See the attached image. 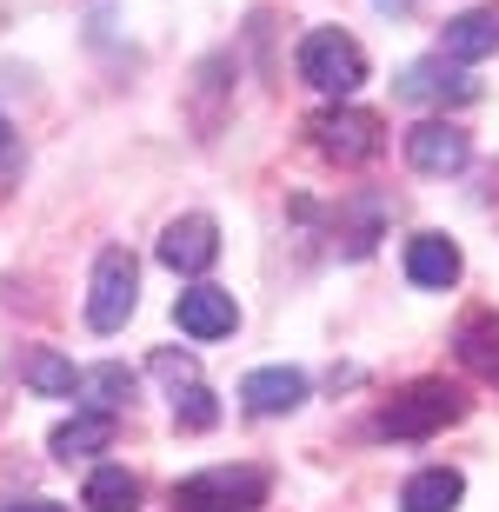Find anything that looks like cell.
Returning <instances> with one entry per match:
<instances>
[{
    "label": "cell",
    "mask_w": 499,
    "mask_h": 512,
    "mask_svg": "<svg viewBox=\"0 0 499 512\" xmlns=\"http://www.w3.org/2000/svg\"><path fill=\"white\" fill-rule=\"evenodd\" d=\"M307 133H313V147L327 153V160H340V167H366L386 147V120L366 114V107H346V100L327 107V114H313Z\"/></svg>",
    "instance_id": "5"
},
{
    "label": "cell",
    "mask_w": 499,
    "mask_h": 512,
    "mask_svg": "<svg viewBox=\"0 0 499 512\" xmlns=\"http://www.w3.org/2000/svg\"><path fill=\"white\" fill-rule=\"evenodd\" d=\"M7 512H67V506H54V499H20V506H7Z\"/></svg>",
    "instance_id": "22"
},
{
    "label": "cell",
    "mask_w": 499,
    "mask_h": 512,
    "mask_svg": "<svg viewBox=\"0 0 499 512\" xmlns=\"http://www.w3.org/2000/svg\"><path fill=\"white\" fill-rule=\"evenodd\" d=\"M154 373L167 380V393H173V386H187V380H200L193 353H173V346H160V353H154Z\"/></svg>",
    "instance_id": "21"
},
{
    "label": "cell",
    "mask_w": 499,
    "mask_h": 512,
    "mask_svg": "<svg viewBox=\"0 0 499 512\" xmlns=\"http://www.w3.org/2000/svg\"><path fill=\"white\" fill-rule=\"evenodd\" d=\"M460 273H466V260H460V247H453L446 233H413V240H406V280H413V286L446 293Z\"/></svg>",
    "instance_id": "11"
},
{
    "label": "cell",
    "mask_w": 499,
    "mask_h": 512,
    "mask_svg": "<svg viewBox=\"0 0 499 512\" xmlns=\"http://www.w3.org/2000/svg\"><path fill=\"white\" fill-rule=\"evenodd\" d=\"M466 419V393L446 380H413L406 393H393L380 419H373V439H433L440 426Z\"/></svg>",
    "instance_id": "1"
},
{
    "label": "cell",
    "mask_w": 499,
    "mask_h": 512,
    "mask_svg": "<svg viewBox=\"0 0 499 512\" xmlns=\"http://www.w3.org/2000/svg\"><path fill=\"white\" fill-rule=\"evenodd\" d=\"M300 80L327 100H353L366 80V47L353 34H340V27H313L300 40Z\"/></svg>",
    "instance_id": "3"
},
{
    "label": "cell",
    "mask_w": 499,
    "mask_h": 512,
    "mask_svg": "<svg viewBox=\"0 0 499 512\" xmlns=\"http://www.w3.org/2000/svg\"><path fill=\"white\" fill-rule=\"evenodd\" d=\"M273 493L267 466H207V473H187L173 486V506L180 512H260Z\"/></svg>",
    "instance_id": "2"
},
{
    "label": "cell",
    "mask_w": 499,
    "mask_h": 512,
    "mask_svg": "<svg viewBox=\"0 0 499 512\" xmlns=\"http://www.w3.org/2000/svg\"><path fill=\"white\" fill-rule=\"evenodd\" d=\"M446 60H460V67H473V60L499 54V7H466V14L446 20V40H440Z\"/></svg>",
    "instance_id": "12"
},
{
    "label": "cell",
    "mask_w": 499,
    "mask_h": 512,
    "mask_svg": "<svg viewBox=\"0 0 499 512\" xmlns=\"http://www.w3.org/2000/svg\"><path fill=\"white\" fill-rule=\"evenodd\" d=\"M80 393H87V413H107L114 419L127 399H134V373L120 360H107V366H94V373H80Z\"/></svg>",
    "instance_id": "19"
},
{
    "label": "cell",
    "mask_w": 499,
    "mask_h": 512,
    "mask_svg": "<svg viewBox=\"0 0 499 512\" xmlns=\"http://www.w3.org/2000/svg\"><path fill=\"white\" fill-rule=\"evenodd\" d=\"M160 260L173 266V273H207L213 260H220V220L213 213H180V220H167V233H160Z\"/></svg>",
    "instance_id": "7"
},
{
    "label": "cell",
    "mask_w": 499,
    "mask_h": 512,
    "mask_svg": "<svg viewBox=\"0 0 499 512\" xmlns=\"http://www.w3.org/2000/svg\"><path fill=\"white\" fill-rule=\"evenodd\" d=\"M140 306V266L127 247H100L94 260V286H87V326L94 333H120Z\"/></svg>",
    "instance_id": "4"
},
{
    "label": "cell",
    "mask_w": 499,
    "mask_h": 512,
    "mask_svg": "<svg viewBox=\"0 0 499 512\" xmlns=\"http://www.w3.org/2000/svg\"><path fill=\"white\" fill-rule=\"evenodd\" d=\"M460 499H466V479L453 466H420V473L406 479L400 512H460Z\"/></svg>",
    "instance_id": "15"
},
{
    "label": "cell",
    "mask_w": 499,
    "mask_h": 512,
    "mask_svg": "<svg viewBox=\"0 0 499 512\" xmlns=\"http://www.w3.org/2000/svg\"><path fill=\"white\" fill-rule=\"evenodd\" d=\"M47 446H54V459H67V466L87 459V453H107V446H114V419H107V413H74V419H60V426H54Z\"/></svg>",
    "instance_id": "16"
},
{
    "label": "cell",
    "mask_w": 499,
    "mask_h": 512,
    "mask_svg": "<svg viewBox=\"0 0 499 512\" xmlns=\"http://www.w3.org/2000/svg\"><path fill=\"white\" fill-rule=\"evenodd\" d=\"M7 147H14V127H7V114H0V160H7Z\"/></svg>",
    "instance_id": "23"
},
{
    "label": "cell",
    "mask_w": 499,
    "mask_h": 512,
    "mask_svg": "<svg viewBox=\"0 0 499 512\" xmlns=\"http://www.w3.org/2000/svg\"><path fill=\"white\" fill-rule=\"evenodd\" d=\"M173 320H180V333L187 340H227L233 326H240V306H233L227 286H187L180 300H173Z\"/></svg>",
    "instance_id": "9"
},
{
    "label": "cell",
    "mask_w": 499,
    "mask_h": 512,
    "mask_svg": "<svg viewBox=\"0 0 499 512\" xmlns=\"http://www.w3.org/2000/svg\"><path fill=\"white\" fill-rule=\"evenodd\" d=\"M173 419H180L187 433H207V426H220V406H213L207 380H187V386H173Z\"/></svg>",
    "instance_id": "20"
},
{
    "label": "cell",
    "mask_w": 499,
    "mask_h": 512,
    "mask_svg": "<svg viewBox=\"0 0 499 512\" xmlns=\"http://www.w3.org/2000/svg\"><path fill=\"white\" fill-rule=\"evenodd\" d=\"M20 373H27V386H34L40 399H74V393H80V373H74V360H60L54 346H34Z\"/></svg>",
    "instance_id": "18"
},
{
    "label": "cell",
    "mask_w": 499,
    "mask_h": 512,
    "mask_svg": "<svg viewBox=\"0 0 499 512\" xmlns=\"http://www.w3.org/2000/svg\"><path fill=\"white\" fill-rule=\"evenodd\" d=\"M473 94H480V87L466 80L460 60H446V54H426V60H413V67L400 74V100H446V107H466Z\"/></svg>",
    "instance_id": "10"
},
{
    "label": "cell",
    "mask_w": 499,
    "mask_h": 512,
    "mask_svg": "<svg viewBox=\"0 0 499 512\" xmlns=\"http://www.w3.org/2000/svg\"><path fill=\"white\" fill-rule=\"evenodd\" d=\"M313 380L300 366H253L247 380H240V406L253 419H273V413H293V406H307Z\"/></svg>",
    "instance_id": "8"
},
{
    "label": "cell",
    "mask_w": 499,
    "mask_h": 512,
    "mask_svg": "<svg viewBox=\"0 0 499 512\" xmlns=\"http://www.w3.org/2000/svg\"><path fill=\"white\" fill-rule=\"evenodd\" d=\"M333 233H340L346 260H366V253L380 247V233H386V200L380 193H353V200L340 207V220H333Z\"/></svg>",
    "instance_id": "14"
},
{
    "label": "cell",
    "mask_w": 499,
    "mask_h": 512,
    "mask_svg": "<svg viewBox=\"0 0 499 512\" xmlns=\"http://www.w3.org/2000/svg\"><path fill=\"white\" fill-rule=\"evenodd\" d=\"M473 160V133L453 127V120H420V127H406V167L413 173H460Z\"/></svg>",
    "instance_id": "6"
},
{
    "label": "cell",
    "mask_w": 499,
    "mask_h": 512,
    "mask_svg": "<svg viewBox=\"0 0 499 512\" xmlns=\"http://www.w3.org/2000/svg\"><path fill=\"white\" fill-rule=\"evenodd\" d=\"M380 7H386V14H406V7H413V0H380Z\"/></svg>",
    "instance_id": "24"
},
{
    "label": "cell",
    "mask_w": 499,
    "mask_h": 512,
    "mask_svg": "<svg viewBox=\"0 0 499 512\" xmlns=\"http://www.w3.org/2000/svg\"><path fill=\"white\" fill-rule=\"evenodd\" d=\"M453 353L473 380L499 386V313H466L460 333H453Z\"/></svg>",
    "instance_id": "13"
},
{
    "label": "cell",
    "mask_w": 499,
    "mask_h": 512,
    "mask_svg": "<svg viewBox=\"0 0 499 512\" xmlns=\"http://www.w3.org/2000/svg\"><path fill=\"white\" fill-rule=\"evenodd\" d=\"M80 499H87L94 512H140V479L127 473V466H94Z\"/></svg>",
    "instance_id": "17"
}]
</instances>
